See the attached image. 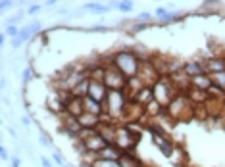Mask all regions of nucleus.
I'll use <instances>...</instances> for the list:
<instances>
[{
  "label": "nucleus",
  "mask_w": 225,
  "mask_h": 167,
  "mask_svg": "<svg viewBox=\"0 0 225 167\" xmlns=\"http://www.w3.org/2000/svg\"><path fill=\"white\" fill-rule=\"evenodd\" d=\"M10 161H12V167H19V160H17V157H13Z\"/></svg>",
  "instance_id": "nucleus-27"
},
{
  "label": "nucleus",
  "mask_w": 225,
  "mask_h": 167,
  "mask_svg": "<svg viewBox=\"0 0 225 167\" xmlns=\"http://www.w3.org/2000/svg\"><path fill=\"white\" fill-rule=\"evenodd\" d=\"M83 142V146H85V150L87 152H90V154H98V152H102L104 148H106L110 142H106V138L102 136L98 131H90V134L85 138V140H81Z\"/></svg>",
  "instance_id": "nucleus-5"
},
{
  "label": "nucleus",
  "mask_w": 225,
  "mask_h": 167,
  "mask_svg": "<svg viewBox=\"0 0 225 167\" xmlns=\"http://www.w3.org/2000/svg\"><path fill=\"white\" fill-rule=\"evenodd\" d=\"M85 8L87 10H93L96 13H106L110 12V6H98V4H85Z\"/></svg>",
  "instance_id": "nucleus-15"
},
{
  "label": "nucleus",
  "mask_w": 225,
  "mask_h": 167,
  "mask_svg": "<svg viewBox=\"0 0 225 167\" xmlns=\"http://www.w3.org/2000/svg\"><path fill=\"white\" fill-rule=\"evenodd\" d=\"M114 66H116L127 79H131V77H135V75L141 73V63H139V60H137V56L133 52L116 54L114 56Z\"/></svg>",
  "instance_id": "nucleus-1"
},
{
  "label": "nucleus",
  "mask_w": 225,
  "mask_h": 167,
  "mask_svg": "<svg viewBox=\"0 0 225 167\" xmlns=\"http://www.w3.org/2000/svg\"><path fill=\"white\" fill-rule=\"evenodd\" d=\"M0 156H2V160H8V150L4 146H0Z\"/></svg>",
  "instance_id": "nucleus-24"
},
{
  "label": "nucleus",
  "mask_w": 225,
  "mask_h": 167,
  "mask_svg": "<svg viewBox=\"0 0 225 167\" xmlns=\"http://www.w3.org/2000/svg\"><path fill=\"white\" fill-rule=\"evenodd\" d=\"M31 77H33V73H31V67H27L25 71H23V83H27Z\"/></svg>",
  "instance_id": "nucleus-21"
},
{
  "label": "nucleus",
  "mask_w": 225,
  "mask_h": 167,
  "mask_svg": "<svg viewBox=\"0 0 225 167\" xmlns=\"http://www.w3.org/2000/svg\"><path fill=\"white\" fill-rule=\"evenodd\" d=\"M52 160H54V163H56V165H64V157L60 156L58 152H54V154H52Z\"/></svg>",
  "instance_id": "nucleus-20"
},
{
  "label": "nucleus",
  "mask_w": 225,
  "mask_h": 167,
  "mask_svg": "<svg viewBox=\"0 0 225 167\" xmlns=\"http://www.w3.org/2000/svg\"><path fill=\"white\" fill-rule=\"evenodd\" d=\"M152 92H154V100L160 106H169V102L173 100L171 90H169V81H166V79H158L152 85Z\"/></svg>",
  "instance_id": "nucleus-4"
},
{
  "label": "nucleus",
  "mask_w": 225,
  "mask_h": 167,
  "mask_svg": "<svg viewBox=\"0 0 225 167\" xmlns=\"http://www.w3.org/2000/svg\"><path fill=\"white\" fill-rule=\"evenodd\" d=\"M183 71L187 73V75H191V79H194V77H198V75H202V67L198 66V63H185V66H183Z\"/></svg>",
  "instance_id": "nucleus-13"
},
{
  "label": "nucleus",
  "mask_w": 225,
  "mask_h": 167,
  "mask_svg": "<svg viewBox=\"0 0 225 167\" xmlns=\"http://www.w3.org/2000/svg\"><path fill=\"white\" fill-rule=\"evenodd\" d=\"M148 17H150L148 13H141V16H139V19H148Z\"/></svg>",
  "instance_id": "nucleus-28"
},
{
  "label": "nucleus",
  "mask_w": 225,
  "mask_h": 167,
  "mask_svg": "<svg viewBox=\"0 0 225 167\" xmlns=\"http://www.w3.org/2000/svg\"><path fill=\"white\" fill-rule=\"evenodd\" d=\"M104 85L108 86L110 90H121L123 86H127V77L123 75L121 71L112 66V67H106V75H104Z\"/></svg>",
  "instance_id": "nucleus-3"
},
{
  "label": "nucleus",
  "mask_w": 225,
  "mask_h": 167,
  "mask_svg": "<svg viewBox=\"0 0 225 167\" xmlns=\"http://www.w3.org/2000/svg\"><path fill=\"white\" fill-rule=\"evenodd\" d=\"M77 119H79V123H81L83 129H96L98 123L102 121L100 115H93V113H83V115H79Z\"/></svg>",
  "instance_id": "nucleus-10"
},
{
  "label": "nucleus",
  "mask_w": 225,
  "mask_h": 167,
  "mask_svg": "<svg viewBox=\"0 0 225 167\" xmlns=\"http://www.w3.org/2000/svg\"><path fill=\"white\" fill-rule=\"evenodd\" d=\"M21 123H23V125H29V123H31V117H27V115H23V117H21Z\"/></svg>",
  "instance_id": "nucleus-25"
},
{
  "label": "nucleus",
  "mask_w": 225,
  "mask_h": 167,
  "mask_svg": "<svg viewBox=\"0 0 225 167\" xmlns=\"http://www.w3.org/2000/svg\"><path fill=\"white\" fill-rule=\"evenodd\" d=\"M83 108H85V113H93V115H100V117H102L104 104H100V102L89 98V96H85V98H83Z\"/></svg>",
  "instance_id": "nucleus-9"
},
{
  "label": "nucleus",
  "mask_w": 225,
  "mask_h": 167,
  "mask_svg": "<svg viewBox=\"0 0 225 167\" xmlns=\"http://www.w3.org/2000/svg\"><path fill=\"white\" fill-rule=\"evenodd\" d=\"M121 156H123V152L119 150L116 144H108L102 152H98V154H96V160H112V161H119V160H121Z\"/></svg>",
  "instance_id": "nucleus-7"
},
{
  "label": "nucleus",
  "mask_w": 225,
  "mask_h": 167,
  "mask_svg": "<svg viewBox=\"0 0 225 167\" xmlns=\"http://www.w3.org/2000/svg\"><path fill=\"white\" fill-rule=\"evenodd\" d=\"M93 167H121L119 161H112V160H94Z\"/></svg>",
  "instance_id": "nucleus-14"
},
{
  "label": "nucleus",
  "mask_w": 225,
  "mask_h": 167,
  "mask_svg": "<svg viewBox=\"0 0 225 167\" xmlns=\"http://www.w3.org/2000/svg\"><path fill=\"white\" fill-rule=\"evenodd\" d=\"M108 92H110V89L104 85L102 81H93V79H90L89 94H87L89 98H93V100H96V102H100V104H104L106 98H108Z\"/></svg>",
  "instance_id": "nucleus-6"
},
{
  "label": "nucleus",
  "mask_w": 225,
  "mask_h": 167,
  "mask_svg": "<svg viewBox=\"0 0 225 167\" xmlns=\"http://www.w3.org/2000/svg\"><path fill=\"white\" fill-rule=\"evenodd\" d=\"M39 10H40V6H31L29 8V13H37Z\"/></svg>",
  "instance_id": "nucleus-26"
},
{
  "label": "nucleus",
  "mask_w": 225,
  "mask_h": 167,
  "mask_svg": "<svg viewBox=\"0 0 225 167\" xmlns=\"http://www.w3.org/2000/svg\"><path fill=\"white\" fill-rule=\"evenodd\" d=\"M206 67H208L210 73H225V62L223 60H210L208 63H206Z\"/></svg>",
  "instance_id": "nucleus-12"
},
{
  "label": "nucleus",
  "mask_w": 225,
  "mask_h": 167,
  "mask_svg": "<svg viewBox=\"0 0 225 167\" xmlns=\"http://www.w3.org/2000/svg\"><path fill=\"white\" fill-rule=\"evenodd\" d=\"M19 33H21V31H17V27H13V25H10V27L6 29V35H13L16 39L19 37Z\"/></svg>",
  "instance_id": "nucleus-19"
},
{
  "label": "nucleus",
  "mask_w": 225,
  "mask_h": 167,
  "mask_svg": "<svg viewBox=\"0 0 225 167\" xmlns=\"http://www.w3.org/2000/svg\"><path fill=\"white\" fill-rule=\"evenodd\" d=\"M212 85H214V83H212V79H210L208 75H204V73L192 79V86H194V89H200V90H208Z\"/></svg>",
  "instance_id": "nucleus-11"
},
{
  "label": "nucleus",
  "mask_w": 225,
  "mask_h": 167,
  "mask_svg": "<svg viewBox=\"0 0 225 167\" xmlns=\"http://www.w3.org/2000/svg\"><path fill=\"white\" fill-rule=\"evenodd\" d=\"M39 29H40V23H33L31 27H25V29H21L19 37H17V39H13V42H12V44H13V48H19V46L23 44V42H25V40L29 39V37L33 35V33H37Z\"/></svg>",
  "instance_id": "nucleus-8"
},
{
  "label": "nucleus",
  "mask_w": 225,
  "mask_h": 167,
  "mask_svg": "<svg viewBox=\"0 0 225 167\" xmlns=\"http://www.w3.org/2000/svg\"><path fill=\"white\" fill-rule=\"evenodd\" d=\"M146 111H152V115H160L162 106H160L156 100H152V102H148V104H146Z\"/></svg>",
  "instance_id": "nucleus-16"
},
{
  "label": "nucleus",
  "mask_w": 225,
  "mask_h": 167,
  "mask_svg": "<svg viewBox=\"0 0 225 167\" xmlns=\"http://www.w3.org/2000/svg\"><path fill=\"white\" fill-rule=\"evenodd\" d=\"M39 142H40L43 146H50V140H48L46 136H44V134H39Z\"/></svg>",
  "instance_id": "nucleus-22"
},
{
  "label": "nucleus",
  "mask_w": 225,
  "mask_h": 167,
  "mask_svg": "<svg viewBox=\"0 0 225 167\" xmlns=\"http://www.w3.org/2000/svg\"><path fill=\"white\" fill-rule=\"evenodd\" d=\"M40 163H43V167H52V163H50L48 157H40Z\"/></svg>",
  "instance_id": "nucleus-23"
},
{
  "label": "nucleus",
  "mask_w": 225,
  "mask_h": 167,
  "mask_svg": "<svg viewBox=\"0 0 225 167\" xmlns=\"http://www.w3.org/2000/svg\"><path fill=\"white\" fill-rule=\"evenodd\" d=\"M212 81H215V85L225 89V73H214L212 75Z\"/></svg>",
  "instance_id": "nucleus-17"
},
{
  "label": "nucleus",
  "mask_w": 225,
  "mask_h": 167,
  "mask_svg": "<svg viewBox=\"0 0 225 167\" xmlns=\"http://www.w3.org/2000/svg\"><path fill=\"white\" fill-rule=\"evenodd\" d=\"M117 10H121V12H131V10H133V4H131V2H119V4H117Z\"/></svg>",
  "instance_id": "nucleus-18"
},
{
  "label": "nucleus",
  "mask_w": 225,
  "mask_h": 167,
  "mask_svg": "<svg viewBox=\"0 0 225 167\" xmlns=\"http://www.w3.org/2000/svg\"><path fill=\"white\" fill-rule=\"evenodd\" d=\"M125 94H123L121 90H110L108 92V98L104 102V108L112 117H117L119 113H123V110H125Z\"/></svg>",
  "instance_id": "nucleus-2"
}]
</instances>
